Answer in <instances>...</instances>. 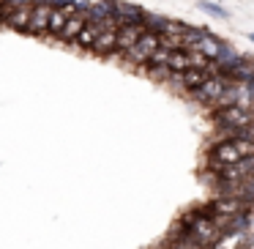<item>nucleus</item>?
<instances>
[{
    "label": "nucleus",
    "mask_w": 254,
    "mask_h": 249,
    "mask_svg": "<svg viewBox=\"0 0 254 249\" xmlns=\"http://www.w3.org/2000/svg\"><path fill=\"white\" fill-rule=\"evenodd\" d=\"M167 69H170L172 74L189 72V69H191V63H189V50H172L170 61H167Z\"/></svg>",
    "instance_id": "ddd939ff"
},
{
    "label": "nucleus",
    "mask_w": 254,
    "mask_h": 249,
    "mask_svg": "<svg viewBox=\"0 0 254 249\" xmlns=\"http://www.w3.org/2000/svg\"><path fill=\"white\" fill-rule=\"evenodd\" d=\"M145 30H148V28H145V22H126V25H121V28H118V52L131 50Z\"/></svg>",
    "instance_id": "39448f33"
},
{
    "label": "nucleus",
    "mask_w": 254,
    "mask_h": 249,
    "mask_svg": "<svg viewBox=\"0 0 254 249\" xmlns=\"http://www.w3.org/2000/svg\"><path fill=\"white\" fill-rule=\"evenodd\" d=\"M30 11H33V6H17L11 14H8V19H6V22L11 25V28H17V30H28Z\"/></svg>",
    "instance_id": "4468645a"
},
{
    "label": "nucleus",
    "mask_w": 254,
    "mask_h": 249,
    "mask_svg": "<svg viewBox=\"0 0 254 249\" xmlns=\"http://www.w3.org/2000/svg\"><path fill=\"white\" fill-rule=\"evenodd\" d=\"M232 83H235V80H232L230 74H213V77H208L197 90H191V96L199 104H216V99H219Z\"/></svg>",
    "instance_id": "f257e3e1"
},
{
    "label": "nucleus",
    "mask_w": 254,
    "mask_h": 249,
    "mask_svg": "<svg viewBox=\"0 0 254 249\" xmlns=\"http://www.w3.org/2000/svg\"><path fill=\"white\" fill-rule=\"evenodd\" d=\"M216 121L224 129H230V132H246L254 123V112H249L241 104H235V107H227V110H216Z\"/></svg>",
    "instance_id": "7ed1b4c3"
},
{
    "label": "nucleus",
    "mask_w": 254,
    "mask_h": 249,
    "mask_svg": "<svg viewBox=\"0 0 254 249\" xmlns=\"http://www.w3.org/2000/svg\"><path fill=\"white\" fill-rule=\"evenodd\" d=\"M252 227V214L246 208L238 211L235 216H230V225H227V233H246Z\"/></svg>",
    "instance_id": "f3484780"
},
{
    "label": "nucleus",
    "mask_w": 254,
    "mask_h": 249,
    "mask_svg": "<svg viewBox=\"0 0 254 249\" xmlns=\"http://www.w3.org/2000/svg\"><path fill=\"white\" fill-rule=\"evenodd\" d=\"M227 74H230V77L235 80V83H249V80L254 77V63L249 61V58H243V55H241L235 66L227 69Z\"/></svg>",
    "instance_id": "9d476101"
},
{
    "label": "nucleus",
    "mask_w": 254,
    "mask_h": 249,
    "mask_svg": "<svg viewBox=\"0 0 254 249\" xmlns=\"http://www.w3.org/2000/svg\"><path fill=\"white\" fill-rule=\"evenodd\" d=\"M199 8H202L205 14H210V17H216V19H227L230 14H227V8H221L219 3H210V0H202L199 3Z\"/></svg>",
    "instance_id": "6ab92c4d"
},
{
    "label": "nucleus",
    "mask_w": 254,
    "mask_h": 249,
    "mask_svg": "<svg viewBox=\"0 0 254 249\" xmlns=\"http://www.w3.org/2000/svg\"><path fill=\"white\" fill-rule=\"evenodd\" d=\"M191 50H199L202 55H208L210 61H216V55H219V50H221V41L219 39H213V36H202V39L197 41V44L191 47Z\"/></svg>",
    "instance_id": "dca6fc26"
},
{
    "label": "nucleus",
    "mask_w": 254,
    "mask_h": 249,
    "mask_svg": "<svg viewBox=\"0 0 254 249\" xmlns=\"http://www.w3.org/2000/svg\"><path fill=\"white\" fill-rule=\"evenodd\" d=\"M161 47V33H153V30H145L142 36H139V41L131 47V50H126L123 55H126V61L137 63V66H142V63L150 61V55H153L156 50Z\"/></svg>",
    "instance_id": "f03ea898"
},
{
    "label": "nucleus",
    "mask_w": 254,
    "mask_h": 249,
    "mask_svg": "<svg viewBox=\"0 0 254 249\" xmlns=\"http://www.w3.org/2000/svg\"><path fill=\"white\" fill-rule=\"evenodd\" d=\"M172 77L181 83V88H186V90H197L199 85L205 83L208 77H213L210 72H205V69H189V72H183V74H172Z\"/></svg>",
    "instance_id": "6e6552de"
},
{
    "label": "nucleus",
    "mask_w": 254,
    "mask_h": 249,
    "mask_svg": "<svg viewBox=\"0 0 254 249\" xmlns=\"http://www.w3.org/2000/svg\"><path fill=\"white\" fill-rule=\"evenodd\" d=\"M243 208H246V203H243L241 197H232L230 194V197H219L208 211L210 214H219V216H235L238 211H243Z\"/></svg>",
    "instance_id": "0eeeda50"
},
{
    "label": "nucleus",
    "mask_w": 254,
    "mask_h": 249,
    "mask_svg": "<svg viewBox=\"0 0 254 249\" xmlns=\"http://www.w3.org/2000/svg\"><path fill=\"white\" fill-rule=\"evenodd\" d=\"M93 50L99 55H110V52H118V30H104V33L96 39Z\"/></svg>",
    "instance_id": "f8f14e48"
},
{
    "label": "nucleus",
    "mask_w": 254,
    "mask_h": 249,
    "mask_svg": "<svg viewBox=\"0 0 254 249\" xmlns=\"http://www.w3.org/2000/svg\"><path fill=\"white\" fill-rule=\"evenodd\" d=\"M249 39H252V41H254V33H249Z\"/></svg>",
    "instance_id": "aec40b11"
},
{
    "label": "nucleus",
    "mask_w": 254,
    "mask_h": 249,
    "mask_svg": "<svg viewBox=\"0 0 254 249\" xmlns=\"http://www.w3.org/2000/svg\"><path fill=\"white\" fill-rule=\"evenodd\" d=\"M241 159L243 156H241V151H238V145L232 137H227L224 143L213 145V151H210V167H216V170H221V167H227V165H235V162H241Z\"/></svg>",
    "instance_id": "20e7f679"
},
{
    "label": "nucleus",
    "mask_w": 254,
    "mask_h": 249,
    "mask_svg": "<svg viewBox=\"0 0 254 249\" xmlns=\"http://www.w3.org/2000/svg\"><path fill=\"white\" fill-rule=\"evenodd\" d=\"M104 30H107V28H104V22H88V25L82 28V33H79L74 41H77L79 47H93V44H96V39H99V36L104 33Z\"/></svg>",
    "instance_id": "9b49d317"
},
{
    "label": "nucleus",
    "mask_w": 254,
    "mask_h": 249,
    "mask_svg": "<svg viewBox=\"0 0 254 249\" xmlns=\"http://www.w3.org/2000/svg\"><path fill=\"white\" fill-rule=\"evenodd\" d=\"M167 22H170V19L159 17V14H145V28H148V30H153V33H161V36H164Z\"/></svg>",
    "instance_id": "a211bd4d"
},
{
    "label": "nucleus",
    "mask_w": 254,
    "mask_h": 249,
    "mask_svg": "<svg viewBox=\"0 0 254 249\" xmlns=\"http://www.w3.org/2000/svg\"><path fill=\"white\" fill-rule=\"evenodd\" d=\"M50 14H52V6L50 3H36L33 11H30V22H28V33H47L50 30Z\"/></svg>",
    "instance_id": "423d86ee"
},
{
    "label": "nucleus",
    "mask_w": 254,
    "mask_h": 249,
    "mask_svg": "<svg viewBox=\"0 0 254 249\" xmlns=\"http://www.w3.org/2000/svg\"><path fill=\"white\" fill-rule=\"evenodd\" d=\"M246 233H224L210 249H243L246 247Z\"/></svg>",
    "instance_id": "2eb2a0df"
},
{
    "label": "nucleus",
    "mask_w": 254,
    "mask_h": 249,
    "mask_svg": "<svg viewBox=\"0 0 254 249\" xmlns=\"http://www.w3.org/2000/svg\"><path fill=\"white\" fill-rule=\"evenodd\" d=\"M85 25H88V14H82V11L71 14V17L66 19V28L61 30V39H63V41H74L79 33H82Z\"/></svg>",
    "instance_id": "1a4fd4ad"
}]
</instances>
